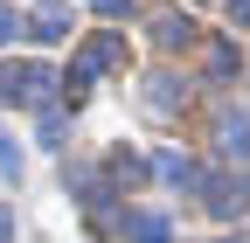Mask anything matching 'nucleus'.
Returning a JSON list of instances; mask_svg holds the SVG:
<instances>
[{
    "mask_svg": "<svg viewBox=\"0 0 250 243\" xmlns=\"http://www.w3.org/2000/svg\"><path fill=\"white\" fill-rule=\"evenodd\" d=\"M125 63V35L118 28H98L83 49H77V63H70V90H83V83H98L104 70H118Z\"/></svg>",
    "mask_w": 250,
    "mask_h": 243,
    "instance_id": "obj_1",
    "label": "nucleus"
},
{
    "mask_svg": "<svg viewBox=\"0 0 250 243\" xmlns=\"http://www.w3.org/2000/svg\"><path fill=\"white\" fill-rule=\"evenodd\" d=\"M56 98V70L42 63H0V104H49Z\"/></svg>",
    "mask_w": 250,
    "mask_h": 243,
    "instance_id": "obj_2",
    "label": "nucleus"
},
{
    "mask_svg": "<svg viewBox=\"0 0 250 243\" xmlns=\"http://www.w3.org/2000/svg\"><path fill=\"white\" fill-rule=\"evenodd\" d=\"M28 35L35 42H62L70 35V7H62V0H42L35 14H28Z\"/></svg>",
    "mask_w": 250,
    "mask_h": 243,
    "instance_id": "obj_3",
    "label": "nucleus"
},
{
    "mask_svg": "<svg viewBox=\"0 0 250 243\" xmlns=\"http://www.w3.org/2000/svg\"><path fill=\"white\" fill-rule=\"evenodd\" d=\"M215 153L223 160H250V118H215Z\"/></svg>",
    "mask_w": 250,
    "mask_h": 243,
    "instance_id": "obj_4",
    "label": "nucleus"
},
{
    "mask_svg": "<svg viewBox=\"0 0 250 243\" xmlns=\"http://www.w3.org/2000/svg\"><path fill=\"white\" fill-rule=\"evenodd\" d=\"M243 202H250V188H243V174L236 181H208V216H243Z\"/></svg>",
    "mask_w": 250,
    "mask_h": 243,
    "instance_id": "obj_5",
    "label": "nucleus"
},
{
    "mask_svg": "<svg viewBox=\"0 0 250 243\" xmlns=\"http://www.w3.org/2000/svg\"><path fill=\"white\" fill-rule=\"evenodd\" d=\"M153 42H160V49H188V42H195V21H188V14H153Z\"/></svg>",
    "mask_w": 250,
    "mask_h": 243,
    "instance_id": "obj_6",
    "label": "nucleus"
},
{
    "mask_svg": "<svg viewBox=\"0 0 250 243\" xmlns=\"http://www.w3.org/2000/svg\"><path fill=\"white\" fill-rule=\"evenodd\" d=\"M188 104V90L174 83V77H146V111H160V118H174Z\"/></svg>",
    "mask_w": 250,
    "mask_h": 243,
    "instance_id": "obj_7",
    "label": "nucleus"
},
{
    "mask_svg": "<svg viewBox=\"0 0 250 243\" xmlns=\"http://www.w3.org/2000/svg\"><path fill=\"white\" fill-rule=\"evenodd\" d=\"M125 236H132V243H174L167 216H153V208H139V216H125Z\"/></svg>",
    "mask_w": 250,
    "mask_h": 243,
    "instance_id": "obj_8",
    "label": "nucleus"
},
{
    "mask_svg": "<svg viewBox=\"0 0 250 243\" xmlns=\"http://www.w3.org/2000/svg\"><path fill=\"white\" fill-rule=\"evenodd\" d=\"M153 174H160L167 188H188V181H195V160H181V153H153Z\"/></svg>",
    "mask_w": 250,
    "mask_h": 243,
    "instance_id": "obj_9",
    "label": "nucleus"
},
{
    "mask_svg": "<svg viewBox=\"0 0 250 243\" xmlns=\"http://www.w3.org/2000/svg\"><path fill=\"white\" fill-rule=\"evenodd\" d=\"M236 70V49L229 42H208V77H229Z\"/></svg>",
    "mask_w": 250,
    "mask_h": 243,
    "instance_id": "obj_10",
    "label": "nucleus"
},
{
    "mask_svg": "<svg viewBox=\"0 0 250 243\" xmlns=\"http://www.w3.org/2000/svg\"><path fill=\"white\" fill-rule=\"evenodd\" d=\"M0 181H21V153L7 146V132H0Z\"/></svg>",
    "mask_w": 250,
    "mask_h": 243,
    "instance_id": "obj_11",
    "label": "nucleus"
},
{
    "mask_svg": "<svg viewBox=\"0 0 250 243\" xmlns=\"http://www.w3.org/2000/svg\"><path fill=\"white\" fill-rule=\"evenodd\" d=\"M42 146H62V111H56V104L42 111Z\"/></svg>",
    "mask_w": 250,
    "mask_h": 243,
    "instance_id": "obj_12",
    "label": "nucleus"
},
{
    "mask_svg": "<svg viewBox=\"0 0 250 243\" xmlns=\"http://www.w3.org/2000/svg\"><path fill=\"white\" fill-rule=\"evenodd\" d=\"M14 28H28V21H14V7H7V0H0V49L14 42Z\"/></svg>",
    "mask_w": 250,
    "mask_h": 243,
    "instance_id": "obj_13",
    "label": "nucleus"
},
{
    "mask_svg": "<svg viewBox=\"0 0 250 243\" xmlns=\"http://www.w3.org/2000/svg\"><path fill=\"white\" fill-rule=\"evenodd\" d=\"M0 243H14V208L0 202Z\"/></svg>",
    "mask_w": 250,
    "mask_h": 243,
    "instance_id": "obj_14",
    "label": "nucleus"
},
{
    "mask_svg": "<svg viewBox=\"0 0 250 243\" xmlns=\"http://www.w3.org/2000/svg\"><path fill=\"white\" fill-rule=\"evenodd\" d=\"M90 7H98V14H125L132 0H90Z\"/></svg>",
    "mask_w": 250,
    "mask_h": 243,
    "instance_id": "obj_15",
    "label": "nucleus"
},
{
    "mask_svg": "<svg viewBox=\"0 0 250 243\" xmlns=\"http://www.w3.org/2000/svg\"><path fill=\"white\" fill-rule=\"evenodd\" d=\"M229 14H236V28H250V0H229Z\"/></svg>",
    "mask_w": 250,
    "mask_h": 243,
    "instance_id": "obj_16",
    "label": "nucleus"
}]
</instances>
